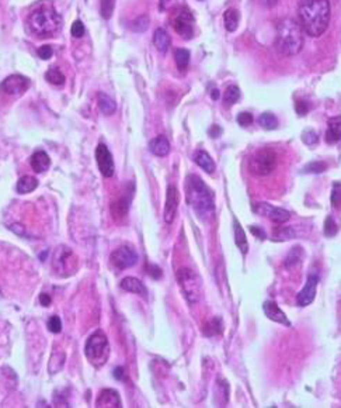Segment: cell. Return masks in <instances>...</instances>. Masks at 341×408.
Wrapping results in <instances>:
<instances>
[{"label":"cell","mask_w":341,"mask_h":408,"mask_svg":"<svg viewBox=\"0 0 341 408\" xmlns=\"http://www.w3.org/2000/svg\"><path fill=\"white\" fill-rule=\"evenodd\" d=\"M298 17L302 30L306 34L320 37L330 23V3L328 0H301Z\"/></svg>","instance_id":"obj_1"},{"label":"cell","mask_w":341,"mask_h":408,"mask_svg":"<svg viewBox=\"0 0 341 408\" xmlns=\"http://www.w3.org/2000/svg\"><path fill=\"white\" fill-rule=\"evenodd\" d=\"M187 201L201 218H208L215 211L213 193L197 175H190L185 182Z\"/></svg>","instance_id":"obj_2"},{"label":"cell","mask_w":341,"mask_h":408,"mask_svg":"<svg viewBox=\"0 0 341 408\" xmlns=\"http://www.w3.org/2000/svg\"><path fill=\"white\" fill-rule=\"evenodd\" d=\"M27 26L37 37H51L62 26V17L52 4L47 3L30 13Z\"/></svg>","instance_id":"obj_3"},{"label":"cell","mask_w":341,"mask_h":408,"mask_svg":"<svg viewBox=\"0 0 341 408\" xmlns=\"http://www.w3.org/2000/svg\"><path fill=\"white\" fill-rule=\"evenodd\" d=\"M276 45L278 51L285 56L301 53L303 47V30L301 24L292 18H282L276 26Z\"/></svg>","instance_id":"obj_4"},{"label":"cell","mask_w":341,"mask_h":408,"mask_svg":"<svg viewBox=\"0 0 341 408\" xmlns=\"http://www.w3.org/2000/svg\"><path fill=\"white\" fill-rule=\"evenodd\" d=\"M86 356L94 368L104 366L110 356V343L101 331H97L86 343Z\"/></svg>","instance_id":"obj_5"},{"label":"cell","mask_w":341,"mask_h":408,"mask_svg":"<svg viewBox=\"0 0 341 408\" xmlns=\"http://www.w3.org/2000/svg\"><path fill=\"white\" fill-rule=\"evenodd\" d=\"M177 282L183 290L184 297L188 304L191 305L197 304L201 299V291H202V282L198 273H195L193 269L181 267L177 272Z\"/></svg>","instance_id":"obj_6"},{"label":"cell","mask_w":341,"mask_h":408,"mask_svg":"<svg viewBox=\"0 0 341 408\" xmlns=\"http://www.w3.org/2000/svg\"><path fill=\"white\" fill-rule=\"evenodd\" d=\"M276 154L273 149H261L250 160V171L256 176H268L276 168Z\"/></svg>","instance_id":"obj_7"},{"label":"cell","mask_w":341,"mask_h":408,"mask_svg":"<svg viewBox=\"0 0 341 408\" xmlns=\"http://www.w3.org/2000/svg\"><path fill=\"white\" fill-rule=\"evenodd\" d=\"M171 26L174 28V31L184 38V40H190L194 35V17L185 9L177 10L173 18H171Z\"/></svg>","instance_id":"obj_8"},{"label":"cell","mask_w":341,"mask_h":408,"mask_svg":"<svg viewBox=\"0 0 341 408\" xmlns=\"http://www.w3.org/2000/svg\"><path fill=\"white\" fill-rule=\"evenodd\" d=\"M76 262L78 261L73 252L69 248L61 247L53 256V269H56L61 276H70V273H73L76 269Z\"/></svg>","instance_id":"obj_9"},{"label":"cell","mask_w":341,"mask_h":408,"mask_svg":"<svg viewBox=\"0 0 341 408\" xmlns=\"http://www.w3.org/2000/svg\"><path fill=\"white\" fill-rule=\"evenodd\" d=\"M254 211L260 215L267 217L268 220H271L273 223H276V224H284L291 218L289 211L284 210L281 207H274L268 203H257L254 206Z\"/></svg>","instance_id":"obj_10"},{"label":"cell","mask_w":341,"mask_h":408,"mask_svg":"<svg viewBox=\"0 0 341 408\" xmlns=\"http://www.w3.org/2000/svg\"><path fill=\"white\" fill-rule=\"evenodd\" d=\"M111 262L118 269H128L138 262V253L131 247H121L111 253Z\"/></svg>","instance_id":"obj_11"},{"label":"cell","mask_w":341,"mask_h":408,"mask_svg":"<svg viewBox=\"0 0 341 408\" xmlns=\"http://www.w3.org/2000/svg\"><path fill=\"white\" fill-rule=\"evenodd\" d=\"M96 159H97V165H98L101 175L104 177H111L114 175V160H113V155H111L110 149L107 148V145L98 144L96 149Z\"/></svg>","instance_id":"obj_12"},{"label":"cell","mask_w":341,"mask_h":408,"mask_svg":"<svg viewBox=\"0 0 341 408\" xmlns=\"http://www.w3.org/2000/svg\"><path fill=\"white\" fill-rule=\"evenodd\" d=\"M317 283H319L317 275H309L308 276V280H306L303 289L298 293V297H296V304L299 307H306V305L313 303L316 297V290H317Z\"/></svg>","instance_id":"obj_13"},{"label":"cell","mask_w":341,"mask_h":408,"mask_svg":"<svg viewBox=\"0 0 341 408\" xmlns=\"http://www.w3.org/2000/svg\"><path fill=\"white\" fill-rule=\"evenodd\" d=\"M28 88H30V80L21 75L7 76L0 85V90H3L7 94H18V93L26 92Z\"/></svg>","instance_id":"obj_14"},{"label":"cell","mask_w":341,"mask_h":408,"mask_svg":"<svg viewBox=\"0 0 341 408\" xmlns=\"http://www.w3.org/2000/svg\"><path fill=\"white\" fill-rule=\"evenodd\" d=\"M179 190L176 186H169L167 192H166V204H164V221L167 224H171L174 221L176 213L179 209Z\"/></svg>","instance_id":"obj_15"},{"label":"cell","mask_w":341,"mask_h":408,"mask_svg":"<svg viewBox=\"0 0 341 408\" xmlns=\"http://www.w3.org/2000/svg\"><path fill=\"white\" fill-rule=\"evenodd\" d=\"M262 310H264V314L267 316V318H270L271 321L274 322H278V324H282V325H287V327H291V321H289L285 313L278 307V304L274 303V302H264L262 304Z\"/></svg>","instance_id":"obj_16"},{"label":"cell","mask_w":341,"mask_h":408,"mask_svg":"<svg viewBox=\"0 0 341 408\" xmlns=\"http://www.w3.org/2000/svg\"><path fill=\"white\" fill-rule=\"evenodd\" d=\"M96 406L100 408H119L121 406V398H119L118 391L113 389H104L97 398Z\"/></svg>","instance_id":"obj_17"},{"label":"cell","mask_w":341,"mask_h":408,"mask_svg":"<svg viewBox=\"0 0 341 408\" xmlns=\"http://www.w3.org/2000/svg\"><path fill=\"white\" fill-rule=\"evenodd\" d=\"M121 287L124 290H127V291H130V293L139 294V296H142L145 299L147 297V289H146V286H145L139 279H136V277H125V279H122Z\"/></svg>","instance_id":"obj_18"},{"label":"cell","mask_w":341,"mask_h":408,"mask_svg":"<svg viewBox=\"0 0 341 408\" xmlns=\"http://www.w3.org/2000/svg\"><path fill=\"white\" fill-rule=\"evenodd\" d=\"M149 149L156 157H166L170 152V142L164 135H159L150 141Z\"/></svg>","instance_id":"obj_19"},{"label":"cell","mask_w":341,"mask_h":408,"mask_svg":"<svg viewBox=\"0 0 341 408\" xmlns=\"http://www.w3.org/2000/svg\"><path fill=\"white\" fill-rule=\"evenodd\" d=\"M31 166H32V169L37 172V173L45 172L51 166V159H49L47 152H44V151H37V152H34L32 157H31Z\"/></svg>","instance_id":"obj_20"},{"label":"cell","mask_w":341,"mask_h":408,"mask_svg":"<svg viewBox=\"0 0 341 408\" xmlns=\"http://www.w3.org/2000/svg\"><path fill=\"white\" fill-rule=\"evenodd\" d=\"M341 140V117L328 120V130L326 131V142L336 144Z\"/></svg>","instance_id":"obj_21"},{"label":"cell","mask_w":341,"mask_h":408,"mask_svg":"<svg viewBox=\"0 0 341 408\" xmlns=\"http://www.w3.org/2000/svg\"><path fill=\"white\" fill-rule=\"evenodd\" d=\"M170 35L167 34V31L164 28H158L153 34V44L158 48L160 53H167L169 47H170Z\"/></svg>","instance_id":"obj_22"},{"label":"cell","mask_w":341,"mask_h":408,"mask_svg":"<svg viewBox=\"0 0 341 408\" xmlns=\"http://www.w3.org/2000/svg\"><path fill=\"white\" fill-rule=\"evenodd\" d=\"M233 230H235V242H236L237 248L240 249L243 255H246L247 250H249V242H247V238L244 234V230L242 228V225L239 224L237 220H235V223H233Z\"/></svg>","instance_id":"obj_23"},{"label":"cell","mask_w":341,"mask_h":408,"mask_svg":"<svg viewBox=\"0 0 341 408\" xmlns=\"http://www.w3.org/2000/svg\"><path fill=\"white\" fill-rule=\"evenodd\" d=\"M194 159H195L197 165L201 169H204L207 173H213V171H215V162L212 160V158H211L208 152H205V151H198L197 154H195V157H194Z\"/></svg>","instance_id":"obj_24"},{"label":"cell","mask_w":341,"mask_h":408,"mask_svg":"<svg viewBox=\"0 0 341 408\" xmlns=\"http://www.w3.org/2000/svg\"><path fill=\"white\" fill-rule=\"evenodd\" d=\"M239 20H240V14L236 9H227L225 14H223V21H225V27L229 33L236 31L239 27Z\"/></svg>","instance_id":"obj_25"},{"label":"cell","mask_w":341,"mask_h":408,"mask_svg":"<svg viewBox=\"0 0 341 408\" xmlns=\"http://www.w3.org/2000/svg\"><path fill=\"white\" fill-rule=\"evenodd\" d=\"M38 187V180L32 176H23L18 182H17V192L21 195L31 193L32 190H35Z\"/></svg>","instance_id":"obj_26"},{"label":"cell","mask_w":341,"mask_h":408,"mask_svg":"<svg viewBox=\"0 0 341 408\" xmlns=\"http://www.w3.org/2000/svg\"><path fill=\"white\" fill-rule=\"evenodd\" d=\"M98 106H100V110L103 111V114H105V116H110V114H113L117 110L115 102L108 94H105V93H100L98 94Z\"/></svg>","instance_id":"obj_27"},{"label":"cell","mask_w":341,"mask_h":408,"mask_svg":"<svg viewBox=\"0 0 341 408\" xmlns=\"http://www.w3.org/2000/svg\"><path fill=\"white\" fill-rule=\"evenodd\" d=\"M174 59H176V64H177V68L184 72L187 69V66L190 64V51L188 50H184V48H179L174 51Z\"/></svg>","instance_id":"obj_28"},{"label":"cell","mask_w":341,"mask_h":408,"mask_svg":"<svg viewBox=\"0 0 341 408\" xmlns=\"http://www.w3.org/2000/svg\"><path fill=\"white\" fill-rule=\"evenodd\" d=\"M128 209H130V198H119L118 201L113 203V206H111V210H113V214H114L115 218L125 217L127 213H128Z\"/></svg>","instance_id":"obj_29"},{"label":"cell","mask_w":341,"mask_h":408,"mask_svg":"<svg viewBox=\"0 0 341 408\" xmlns=\"http://www.w3.org/2000/svg\"><path fill=\"white\" fill-rule=\"evenodd\" d=\"M259 124L261 125L264 130H274L278 125V119L273 113L265 111V113H262L261 116L259 117Z\"/></svg>","instance_id":"obj_30"},{"label":"cell","mask_w":341,"mask_h":408,"mask_svg":"<svg viewBox=\"0 0 341 408\" xmlns=\"http://www.w3.org/2000/svg\"><path fill=\"white\" fill-rule=\"evenodd\" d=\"M240 97V89L237 88L236 85H232L226 89V92L223 94V100H225V106H233L239 100Z\"/></svg>","instance_id":"obj_31"},{"label":"cell","mask_w":341,"mask_h":408,"mask_svg":"<svg viewBox=\"0 0 341 408\" xmlns=\"http://www.w3.org/2000/svg\"><path fill=\"white\" fill-rule=\"evenodd\" d=\"M45 79L48 80L49 83L61 86L65 83V75L58 69V68H51L47 73H45Z\"/></svg>","instance_id":"obj_32"},{"label":"cell","mask_w":341,"mask_h":408,"mask_svg":"<svg viewBox=\"0 0 341 408\" xmlns=\"http://www.w3.org/2000/svg\"><path fill=\"white\" fill-rule=\"evenodd\" d=\"M303 256V250L301 247H293L292 249L289 250V253L287 255V261H285V266L287 267H292L296 264H299Z\"/></svg>","instance_id":"obj_33"},{"label":"cell","mask_w":341,"mask_h":408,"mask_svg":"<svg viewBox=\"0 0 341 408\" xmlns=\"http://www.w3.org/2000/svg\"><path fill=\"white\" fill-rule=\"evenodd\" d=\"M327 169V163L322 162V160H316V162H310L303 168V173H322Z\"/></svg>","instance_id":"obj_34"},{"label":"cell","mask_w":341,"mask_h":408,"mask_svg":"<svg viewBox=\"0 0 341 408\" xmlns=\"http://www.w3.org/2000/svg\"><path fill=\"white\" fill-rule=\"evenodd\" d=\"M337 232H339V225L331 215H328L326 221H325V235L326 237H334Z\"/></svg>","instance_id":"obj_35"},{"label":"cell","mask_w":341,"mask_h":408,"mask_svg":"<svg viewBox=\"0 0 341 408\" xmlns=\"http://www.w3.org/2000/svg\"><path fill=\"white\" fill-rule=\"evenodd\" d=\"M113 12H114V0H101L100 13L103 16V18H105V20L111 18Z\"/></svg>","instance_id":"obj_36"},{"label":"cell","mask_w":341,"mask_h":408,"mask_svg":"<svg viewBox=\"0 0 341 408\" xmlns=\"http://www.w3.org/2000/svg\"><path fill=\"white\" fill-rule=\"evenodd\" d=\"M302 141L306 145L312 146V145H316L319 142V135H317V132L315 130L308 128V130H305V131L302 132Z\"/></svg>","instance_id":"obj_37"},{"label":"cell","mask_w":341,"mask_h":408,"mask_svg":"<svg viewBox=\"0 0 341 408\" xmlns=\"http://www.w3.org/2000/svg\"><path fill=\"white\" fill-rule=\"evenodd\" d=\"M330 201H331V206L333 207H340L341 204V183L340 182H336L333 184V189H331V197H330Z\"/></svg>","instance_id":"obj_38"},{"label":"cell","mask_w":341,"mask_h":408,"mask_svg":"<svg viewBox=\"0 0 341 408\" xmlns=\"http://www.w3.org/2000/svg\"><path fill=\"white\" fill-rule=\"evenodd\" d=\"M149 27V18L147 16H141L139 18H136L133 23H132V30L136 31V33H144L147 30Z\"/></svg>","instance_id":"obj_39"},{"label":"cell","mask_w":341,"mask_h":408,"mask_svg":"<svg viewBox=\"0 0 341 408\" xmlns=\"http://www.w3.org/2000/svg\"><path fill=\"white\" fill-rule=\"evenodd\" d=\"M274 237L276 238V239H279V241H284V239H291V238H295L296 237V234H295V231H293V228H291V227H284V228H279L276 232H274ZM274 238V239H276Z\"/></svg>","instance_id":"obj_40"},{"label":"cell","mask_w":341,"mask_h":408,"mask_svg":"<svg viewBox=\"0 0 341 408\" xmlns=\"http://www.w3.org/2000/svg\"><path fill=\"white\" fill-rule=\"evenodd\" d=\"M48 329L53 334H59L62 329V321L58 316H52L48 319Z\"/></svg>","instance_id":"obj_41"},{"label":"cell","mask_w":341,"mask_h":408,"mask_svg":"<svg viewBox=\"0 0 341 408\" xmlns=\"http://www.w3.org/2000/svg\"><path fill=\"white\" fill-rule=\"evenodd\" d=\"M84 31H86L84 24H83L80 20H76V21L72 24V28H70V33H72V35H73L75 38H80V37H83Z\"/></svg>","instance_id":"obj_42"},{"label":"cell","mask_w":341,"mask_h":408,"mask_svg":"<svg viewBox=\"0 0 341 408\" xmlns=\"http://www.w3.org/2000/svg\"><path fill=\"white\" fill-rule=\"evenodd\" d=\"M237 123L242 125V127H249L250 124L253 123V116L250 114L249 111H243L237 116Z\"/></svg>","instance_id":"obj_43"},{"label":"cell","mask_w":341,"mask_h":408,"mask_svg":"<svg viewBox=\"0 0 341 408\" xmlns=\"http://www.w3.org/2000/svg\"><path fill=\"white\" fill-rule=\"evenodd\" d=\"M37 53H38V56H40L41 59H45V61H47V59H49L53 55V50L51 45H42V47L38 48Z\"/></svg>","instance_id":"obj_44"},{"label":"cell","mask_w":341,"mask_h":408,"mask_svg":"<svg viewBox=\"0 0 341 408\" xmlns=\"http://www.w3.org/2000/svg\"><path fill=\"white\" fill-rule=\"evenodd\" d=\"M295 110H296V113H298L299 116H305V114L308 113L309 107H308L305 100H298V102H296V106H295Z\"/></svg>","instance_id":"obj_45"},{"label":"cell","mask_w":341,"mask_h":408,"mask_svg":"<svg viewBox=\"0 0 341 408\" xmlns=\"http://www.w3.org/2000/svg\"><path fill=\"white\" fill-rule=\"evenodd\" d=\"M250 231H251V234H254L256 237L260 238V239H265V238H267L264 230H261V228L257 227V225H250Z\"/></svg>","instance_id":"obj_46"},{"label":"cell","mask_w":341,"mask_h":408,"mask_svg":"<svg viewBox=\"0 0 341 408\" xmlns=\"http://www.w3.org/2000/svg\"><path fill=\"white\" fill-rule=\"evenodd\" d=\"M210 134L212 138H216V137H219L222 134V128L219 125H212L210 128Z\"/></svg>","instance_id":"obj_47"},{"label":"cell","mask_w":341,"mask_h":408,"mask_svg":"<svg viewBox=\"0 0 341 408\" xmlns=\"http://www.w3.org/2000/svg\"><path fill=\"white\" fill-rule=\"evenodd\" d=\"M40 303L45 307H48L51 304V297L47 294V293H41L40 294Z\"/></svg>","instance_id":"obj_48"},{"label":"cell","mask_w":341,"mask_h":408,"mask_svg":"<svg viewBox=\"0 0 341 408\" xmlns=\"http://www.w3.org/2000/svg\"><path fill=\"white\" fill-rule=\"evenodd\" d=\"M150 276L153 277V279H159V277L162 276V272H160V269H159L158 266H150Z\"/></svg>","instance_id":"obj_49"},{"label":"cell","mask_w":341,"mask_h":408,"mask_svg":"<svg viewBox=\"0 0 341 408\" xmlns=\"http://www.w3.org/2000/svg\"><path fill=\"white\" fill-rule=\"evenodd\" d=\"M124 369L122 368H115L114 369V377L117 379V380H122L124 379Z\"/></svg>","instance_id":"obj_50"},{"label":"cell","mask_w":341,"mask_h":408,"mask_svg":"<svg viewBox=\"0 0 341 408\" xmlns=\"http://www.w3.org/2000/svg\"><path fill=\"white\" fill-rule=\"evenodd\" d=\"M261 3L264 6H267V7H273V6H276V3H278V0H261Z\"/></svg>","instance_id":"obj_51"},{"label":"cell","mask_w":341,"mask_h":408,"mask_svg":"<svg viewBox=\"0 0 341 408\" xmlns=\"http://www.w3.org/2000/svg\"><path fill=\"white\" fill-rule=\"evenodd\" d=\"M171 0H160V10L163 12V10H166L167 9V6L170 4Z\"/></svg>","instance_id":"obj_52"},{"label":"cell","mask_w":341,"mask_h":408,"mask_svg":"<svg viewBox=\"0 0 341 408\" xmlns=\"http://www.w3.org/2000/svg\"><path fill=\"white\" fill-rule=\"evenodd\" d=\"M211 97H212L213 100H218V99H219V90H218V89H213L212 93H211Z\"/></svg>","instance_id":"obj_53"},{"label":"cell","mask_w":341,"mask_h":408,"mask_svg":"<svg viewBox=\"0 0 341 408\" xmlns=\"http://www.w3.org/2000/svg\"><path fill=\"white\" fill-rule=\"evenodd\" d=\"M199 1H201V0H199Z\"/></svg>","instance_id":"obj_54"}]
</instances>
